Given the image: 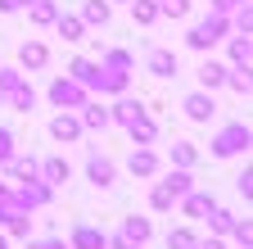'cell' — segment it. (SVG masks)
<instances>
[{
	"label": "cell",
	"mask_w": 253,
	"mask_h": 249,
	"mask_svg": "<svg viewBox=\"0 0 253 249\" xmlns=\"http://www.w3.org/2000/svg\"><path fill=\"white\" fill-rule=\"evenodd\" d=\"M54 18H59V9L50 5V0H32V23L45 27V23H54Z\"/></svg>",
	"instance_id": "cb8c5ba5"
},
{
	"label": "cell",
	"mask_w": 253,
	"mask_h": 249,
	"mask_svg": "<svg viewBox=\"0 0 253 249\" xmlns=\"http://www.w3.org/2000/svg\"><path fill=\"white\" fill-rule=\"evenodd\" d=\"M163 186H168V191L181 199V195L190 191V172H185V168H176V172H168V181H163Z\"/></svg>",
	"instance_id": "d4e9b609"
},
{
	"label": "cell",
	"mask_w": 253,
	"mask_h": 249,
	"mask_svg": "<svg viewBox=\"0 0 253 249\" xmlns=\"http://www.w3.org/2000/svg\"><path fill=\"white\" fill-rule=\"evenodd\" d=\"M73 82H82V86H95V77H100V64H90V59H73Z\"/></svg>",
	"instance_id": "d6986e66"
},
{
	"label": "cell",
	"mask_w": 253,
	"mask_h": 249,
	"mask_svg": "<svg viewBox=\"0 0 253 249\" xmlns=\"http://www.w3.org/2000/svg\"><path fill=\"white\" fill-rule=\"evenodd\" d=\"M199 82H204V91H212V86L226 82V68H221V64H204L199 68Z\"/></svg>",
	"instance_id": "7402d4cb"
},
{
	"label": "cell",
	"mask_w": 253,
	"mask_h": 249,
	"mask_svg": "<svg viewBox=\"0 0 253 249\" xmlns=\"http://www.w3.org/2000/svg\"><path fill=\"white\" fill-rule=\"evenodd\" d=\"M104 64H109V68H118V73H126V68H131V54H126V50H109Z\"/></svg>",
	"instance_id": "e575fe53"
},
{
	"label": "cell",
	"mask_w": 253,
	"mask_h": 249,
	"mask_svg": "<svg viewBox=\"0 0 253 249\" xmlns=\"http://www.w3.org/2000/svg\"><path fill=\"white\" fill-rule=\"evenodd\" d=\"M221 32H226V14H212V18H204V23H195L190 27V50H208V46H217L221 41Z\"/></svg>",
	"instance_id": "6da1fadb"
},
{
	"label": "cell",
	"mask_w": 253,
	"mask_h": 249,
	"mask_svg": "<svg viewBox=\"0 0 253 249\" xmlns=\"http://www.w3.org/2000/svg\"><path fill=\"white\" fill-rule=\"evenodd\" d=\"M231 236H235V240H240L244 249L253 245V227H249V217H244V222H235V227H231Z\"/></svg>",
	"instance_id": "8d00e7d4"
},
{
	"label": "cell",
	"mask_w": 253,
	"mask_h": 249,
	"mask_svg": "<svg viewBox=\"0 0 253 249\" xmlns=\"http://www.w3.org/2000/svg\"><path fill=\"white\" fill-rule=\"evenodd\" d=\"M195 249H226V245H221V240H199Z\"/></svg>",
	"instance_id": "f6af8a7d"
},
{
	"label": "cell",
	"mask_w": 253,
	"mask_h": 249,
	"mask_svg": "<svg viewBox=\"0 0 253 249\" xmlns=\"http://www.w3.org/2000/svg\"><path fill=\"white\" fill-rule=\"evenodd\" d=\"M86 23H109V5L104 0H86Z\"/></svg>",
	"instance_id": "4dcf8cb0"
},
{
	"label": "cell",
	"mask_w": 253,
	"mask_h": 249,
	"mask_svg": "<svg viewBox=\"0 0 253 249\" xmlns=\"http://www.w3.org/2000/svg\"><path fill=\"white\" fill-rule=\"evenodd\" d=\"M0 249H9V240H5V236H0Z\"/></svg>",
	"instance_id": "bcb514c9"
},
{
	"label": "cell",
	"mask_w": 253,
	"mask_h": 249,
	"mask_svg": "<svg viewBox=\"0 0 253 249\" xmlns=\"http://www.w3.org/2000/svg\"><path fill=\"white\" fill-rule=\"evenodd\" d=\"M208 222H212V231H231V227H235V217H231L226 208H212V213H208Z\"/></svg>",
	"instance_id": "d6a6232c"
},
{
	"label": "cell",
	"mask_w": 253,
	"mask_h": 249,
	"mask_svg": "<svg viewBox=\"0 0 253 249\" xmlns=\"http://www.w3.org/2000/svg\"><path fill=\"white\" fill-rule=\"evenodd\" d=\"M149 73L154 77H176V54L172 50H154L149 54Z\"/></svg>",
	"instance_id": "8fae6325"
},
{
	"label": "cell",
	"mask_w": 253,
	"mask_h": 249,
	"mask_svg": "<svg viewBox=\"0 0 253 249\" xmlns=\"http://www.w3.org/2000/svg\"><path fill=\"white\" fill-rule=\"evenodd\" d=\"M27 249H68L63 240H37V245H27Z\"/></svg>",
	"instance_id": "7bdbcfd3"
},
{
	"label": "cell",
	"mask_w": 253,
	"mask_h": 249,
	"mask_svg": "<svg viewBox=\"0 0 253 249\" xmlns=\"http://www.w3.org/2000/svg\"><path fill=\"white\" fill-rule=\"evenodd\" d=\"M195 159H199L195 145H185V141H176V145H172V163H176V168H195Z\"/></svg>",
	"instance_id": "603a6c76"
},
{
	"label": "cell",
	"mask_w": 253,
	"mask_h": 249,
	"mask_svg": "<svg viewBox=\"0 0 253 249\" xmlns=\"http://www.w3.org/2000/svg\"><path fill=\"white\" fill-rule=\"evenodd\" d=\"M54 27H59V37H63V41H82V32H86V23H82V18H73V14H59V18H54Z\"/></svg>",
	"instance_id": "e0dca14e"
},
{
	"label": "cell",
	"mask_w": 253,
	"mask_h": 249,
	"mask_svg": "<svg viewBox=\"0 0 253 249\" xmlns=\"http://www.w3.org/2000/svg\"><path fill=\"white\" fill-rule=\"evenodd\" d=\"M50 191H54V186H45V181H37V177H32V181H23L18 191H14V204L32 213V208H41V204H50Z\"/></svg>",
	"instance_id": "277c9868"
},
{
	"label": "cell",
	"mask_w": 253,
	"mask_h": 249,
	"mask_svg": "<svg viewBox=\"0 0 253 249\" xmlns=\"http://www.w3.org/2000/svg\"><path fill=\"white\" fill-rule=\"evenodd\" d=\"M226 86L240 91V96H249V64H240L235 73H226Z\"/></svg>",
	"instance_id": "4316f807"
},
{
	"label": "cell",
	"mask_w": 253,
	"mask_h": 249,
	"mask_svg": "<svg viewBox=\"0 0 253 249\" xmlns=\"http://www.w3.org/2000/svg\"><path fill=\"white\" fill-rule=\"evenodd\" d=\"M126 132H131V141H136V145H154V136H158V127H154V122H149L145 113L126 122Z\"/></svg>",
	"instance_id": "5bb4252c"
},
{
	"label": "cell",
	"mask_w": 253,
	"mask_h": 249,
	"mask_svg": "<svg viewBox=\"0 0 253 249\" xmlns=\"http://www.w3.org/2000/svg\"><path fill=\"white\" fill-rule=\"evenodd\" d=\"M235 191H240V195H244V199H249V195H253V172H249V168H244V172H240V177H235Z\"/></svg>",
	"instance_id": "ab89813d"
},
{
	"label": "cell",
	"mask_w": 253,
	"mask_h": 249,
	"mask_svg": "<svg viewBox=\"0 0 253 249\" xmlns=\"http://www.w3.org/2000/svg\"><path fill=\"white\" fill-rule=\"evenodd\" d=\"M50 136H54V141H77V136H82V118L59 113V118L50 122Z\"/></svg>",
	"instance_id": "52a82bcc"
},
{
	"label": "cell",
	"mask_w": 253,
	"mask_h": 249,
	"mask_svg": "<svg viewBox=\"0 0 253 249\" xmlns=\"http://www.w3.org/2000/svg\"><path fill=\"white\" fill-rule=\"evenodd\" d=\"M14 213H18V204H14V191H9V186H0V222H9Z\"/></svg>",
	"instance_id": "f546056e"
},
{
	"label": "cell",
	"mask_w": 253,
	"mask_h": 249,
	"mask_svg": "<svg viewBox=\"0 0 253 249\" xmlns=\"http://www.w3.org/2000/svg\"><path fill=\"white\" fill-rule=\"evenodd\" d=\"M18 82H23V77H18L14 68H0V96H9V91H14Z\"/></svg>",
	"instance_id": "74e56055"
},
{
	"label": "cell",
	"mask_w": 253,
	"mask_h": 249,
	"mask_svg": "<svg viewBox=\"0 0 253 249\" xmlns=\"http://www.w3.org/2000/svg\"><path fill=\"white\" fill-rule=\"evenodd\" d=\"M5 163H9V177H14V181H32V177H37V168H41L37 159H5Z\"/></svg>",
	"instance_id": "ffe728a7"
},
{
	"label": "cell",
	"mask_w": 253,
	"mask_h": 249,
	"mask_svg": "<svg viewBox=\"0 0 253 249\" xmlns=\"http://www.w3.org/2000/svg\"><path fill=\"white\" fill-rule=\"evenodd\" d=\"M86 177H90L95 186H113V163H109V159H100V154H90V163H86Z\"/></svg>",
	"instance_id": "4fadbf2b"
},
{
	"label": "cell",
	"mask_w": 253,
	"mask_h": 249,
	"mask_svg": "<svg viewBox=\"0 0 253 249\" xmlns=\"http://www.w3.org/2000/svg\"><path fill=\"white\" fill-rule=\"evenodd\" d=\"M68 172H73V168L63 163V159H45V163L37 168V177H41L45 186H63V181H68Z\"/></svg>",
	"instance_id": "ba28073f"
},
{
	"label": "cell",
	"mask_w": 253,
	"mask_h": 249,
	"mask_svg": "<svg viewBox=\"0 0 253 249\" xmlns=\"http://www.w3.org/2000/svg\"><path fill=\"white\" fill-rule=\"evenodd\" d=\"M86 113H82V127H90V132H104L109 127V109L104 104H82Z\"/></svg>",
	"instance_id": "ac0fdd59"
},
{
	"label": "cell",
	"mask_w": 253,
	"mask_h": 249,
	"mask_svg": "<svg viewBox=\"0 0 253 249\" xmlns=\"http://www.w3.org/2000/svg\"><path fill=\"white\" fill-rule=\"evenodd\" d=\"M185 113L195 118V122H208V118L217 113V104H212V96H204V91H195V96H185Z\"/></svg>",
	"instance_id": "5b68a950"
},
{
	"label": "cell",
	"mask_w": 253,
	"mask_h": 249,
	"mask_svg": "<svg viewBox=\"0 0 253 249\" xmlns=\"http://www.w3.org/2000/svg\"><path fill=\"white\" fill-rule=\"evenodd\" d=\"M109 245H113V249H136V245H131V240H122V236H113V240H109Z\"/></svg>",
	"instance_id": "ee69618b"
},
{
	"label": "cell",
	"mask_w": 253,
	"mask_h": 249,
	"mask_svg": "<svg viewBox=\"0 0 253 249\" xmlns=\"http://www.w3.org/2000/svg\"><path fill=\"white\" fill-rule=\"evenodd\" d=\"M131 14H136V23H154L158 5H154V0H131Z\"/></svg>",
	"instance_id": "484cf974"
},
{
	"label": "cell",
	"mask_w": 253,
	"mask_h": 249,
	"mask_svg": "<svg viewBox=\"0 0 253 249\" xmlns=\"http://www.w3.org/2000/svg\"><path fill=\"white\" fill-rule=\"evenodd\" d=\"M18 59H23V68H45V59H50V50H45L41 41H27V46L18 50Z\"/></svg>",
	"instance_id": "2e32d148"
},
{
	"label": "cell",
	"mask_w": 253,
	"mask_h": 249,
	"mask_svg": "<svg viewBox=\"0 0 253 249\" xmlns=\"http://www.w3.org/2000/svg\"><path fill=\"white\" fill-rule=\"evenodd\" d=\"M249 127H244V122H231V127H221V136L212 141V154H217V159H231V154H240V149H249Z\"/></svg>",
	"instance_id": "7a4b0ae2"
},
{
	"label": "cell",
	"mask_w": 253,
	"mask_h": 249,
	"mask_svg": "<svg viewBox=\"0 0 253 249\" xmlns=\"http://www.w3.org/2000/svg\"><path fill=\"white\" fill-rule=\"evenodd\" d=\"M231 59H235V64H249V37H235L231 41Z\"/></svg>",
	"instance_id": "d590c367"
},
{
	"label": "cell",
	"mask_w": 253,
	"mask_h": 249,
	"mask_svg": "<svg viewBox=\"0 0 253 249\" xmlns=\"http://www.w3.org/2000/svg\"><path fill=\"white\" fill-rule=\"evenodd\" d=\"M23 5H32V0H0V14H14V9H23Z\"/></svg>",
	"instance_id": "b9f144b4"
},
{
	"label": "cell",
	"mask_w": 253,
	"mask_h": 249,
	"mask_svg": "<svg viewBox=\"0 0 253 249\" xmlns=\"http://www.w3.org/2000/svg\"><path fill=\"white\" fill-rule=\"evenodd\" d=\"M126 168H131L136 177H154V168H158V159H154V149H131V159H126Z\"/></svg>",
	"instance_id": "9c48e42d"
},
{
	"label": "cell",
	"mask_w": 253,
	"mask_h": 249,
	"mask_svg": "<svg viewBox=\"0 0 253 249\" xmlns=\"http://www.w3.org/2000/svg\"><path fill=\"white\" fill-rule=\"evenodd\" d=\"M149 204H154L158 213H163V208H172V204H176V195L168 191V186H154V195H149Z\"/></svg>",
	"instance_id": "1f68e13d"
},
{
	"label": "cell",
	"mask_w": 253,
	"mask_h": 249,
	"mask_svg": "<svg viewBox=\"0 0 253 249\" xmlns=\"http://www.w3.org/2000/svg\"><path fill=\"white\" fill-rule=\"evenodd\" d=\"M235 27H240L244 37L253 32V14H249V0H244V5H235Z\"/></svg>",
	"instance_id": "836d02e7"
},
{
	"label": "cell",
	"mask_w": 253,
	"mask_h": 249,
	"mask_svg": "<svg viewBox=\"0 0 253 249\" xmlns=\"http://www.w3.org/2000/svg\"><path fill=\"white\" fill-rule=\"evenodd\" d=\"M9 100H14V109H18V113H27L32 104H37V91H32V86H23V82H18V86L9 91Z\"/></svg>",
	"instance_id": "44dd1931"
},
{
	"label": "cell",
	"mask_w": 253,
	"mask_h": 249,
	"mask_svg": "<svg viewBox=\"0 0 253 249\" xmlns=\"http://www.w3.org/2000/svg\"><path fill=\"white\" fill-rule=\"evenodd\" d=\"M50 100L59 109H82L86 104V86L73 82V77H59V82H50Z\"/></svg>",
	"instance_id": "3957f363"
},
{
	"label": "cell",
	"mask_w": 253,
	"mask_h": 249,
	"mask_svg": "<svg viewBox=\"0 0 253 249\" xmlns=\"http://www.w3.org/2000/svg\"><path fill=\"white\" fill-rule=\"evenodd\" d=\"M140 113H145V104H140V100H118V104L109 109V122H122V127H126V122L140 118Z\"/></svg>",
	"instance_id": "9a60e30c"
},
{
	"label": "cell",
	"mask_w": 253,
	"mask_h": 249,
	"mask_svg": "<svg viewBox=\"0 0 253 249\" xmlns=\"http://www.w3.org/2000/svg\"><path fill=\"white\" fill-rule=\"evenodd\" d=\"M68 249H109V236H104V231H95V227H77Z\"/></svg>",
	"instance_id": "8992f818"
},
{
	"label": "cell",
	"mask_w": 253,
	"mask_h": 249,
	"mask_svg": "<svg viewBox=\"0 0 253 249\" xmlns=\"http://www.w3.org/2000/svg\"><path fill=\"white\" fill-rule=\"evenodd\" d=\"M149 217H126V222H122V240H131V245H145L149 240Z\"/></svg>",
	"instance_id": "7c38bea8"
},
{
	"label": "cell",
	"mask_w": 253,
	"mask_h": 249,
	"mask_svg": "<svg viewBox=\"0 0 253 249\" xmlns=\"http://www.w3.org/2000/svg\"><path fill=\"white\" fill-rule=\"evenodd\" d=\"M195 245H199L195 231H172V236H168V249H195Z\"/></svg>",
	"instance_id": "f1b7e54d"
},
{
	"label": "cell",
	"mask_w": 253,
	"mask_h": 249,
	"mask_svg": "<svg viewBox=\"0 0 253 249\" xmlns=\"http://www.w3.org/2000/svg\"><path fill=\"white\" fill-rule=\"evenodd\" d=\"M5 159H14V136H9V127H0V163Z\"/></svg>",
	"instance_id": "f35d334b"
},
{
	"label": "cell",
	"mask_w": 253,
	"mask_h": 249,
	"mask_svg": "<svg viewBox=\"0 0 253 249\" xmlns=\"http://www.w3.org/2000/svg\"><path fill=\"white\" fill-rule=\"evenodd\" d=\"M181 199H185V213H190V217H208V213L217 208V199H212V195H199V191H185Z\"/></svg>",
	"instance_id": "30bf717a"
},
{
	"label": "cell",
	"mask_w": 253,
	"mask_h": 249,
	"mask_svg": "<svg viewBox=\"0 0 253 249\" xmlns=\"http://www.w3.org/2000/svg\"><path fill=\"white\" fill-rule=\"evenodd\" d=\"M158 14H168V18H185V14H190V0H158Z\"/></svg>",
	"instance_id": "83f0119b"
},
{
	"label": "cell",
	"mask_w": 253,
	"mask_h": 249,
	"mask_svg": "<svg viewBox=\"0 0 253 249\" xmlns=\"http://www.w3.org/2000/svg\"><path fill=\"white\" fill-rule=\"evenodd\" d=\"M235 5H244V0H212V14H226V9H235Z\"/></svg>",
	"instance_id": "60d3db41"
}]
</instances>
